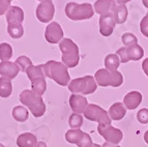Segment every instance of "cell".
<instances>
[{
    "instance_id": "6da1fadb",
    "label": "cell",
    "mask_w": 148,
    "mask_h": 147,
    "mask_svg": "<svg viewBox=\"0 0 148 147\" xmlns=\"http://www.w3.org/2000/svg\"><path fill=\"white\" fill-rule=\"evenodd\" d=\"M45 76L52 79L60 86H66L71 82V77L67 71V67L62 62L50 60L42 64Z\"/></svg>"
},
{
    "instance_id": "7a4b0ae2",
    "label": "cell",
    "mask_w": 148,
    "mask_h": 147,
    "mask_svg": "<svg viewBox=\"0 0 148 147\" xmlns=\"http://www.w3.org/2000/svg\"><path fill=\"white\" fill-rule=\"evenodd\" d=\"M20 102L23 106H26L34 117H42L46 112V105L40 95H37L32 90H24L20 94Z\"/></svg>"
},
{
    "instance_id": "3957f363",
    "label": "cell",
    "mask_w": 148,
    "mask_h": 147,
    "mask_svg": "<svg viewBox=\"0 0 148 147\" xmlns=\"http://www.w3.org/2000/svg\"><path fill=\"white\" fill-rule=\"evenodd\" d=\"M59 48L62 52V63L69 67H75L78 65L80 60L79 48L72 39L63 38L60 42Z\"/></svg>"
},
{
    "instance_id": "277c9868",
    "label": "cell",
    "mask_w": 148,
    "mask_h": 147,
    "mask_svg": "<svg viewBox=\"0 0 148 147\" xmlns=\"http://www.w3.org/2000/svg\"><path fill=\"white\" fill-rule=\"evenodd\" d=\"M96 88H97V83L94 77L92 76H85L83 78L74 79L69 84V90L73 94L87 95V94L93 93Z\"/></svg>"
},
{
    "instance_id": "5b68a950",
    "label": "cell",
    "mask_w": 148,
    "mask_h": 147,
    "mask_svg": "<svg viewBox=\"0 0 148 147\" xmlns=\"http://www.w3.org/2000/svg\"><path fill=\"white\" fill-rule=\"evenodd\" d=\"M93 8L89 3L78 4L75 2H69L65 6V15L73 21L90 19L93 16Z\"/></svg>"
},
{
    "instance_id": "8992f818",
    "label": "cell",
    "mask_w": 148,
    "mask_h": 147,
    "mask_svg": "<svg viewBox=\"0 0 148 147\" xmlns=\"http://www.w3.org/2000/svg\"><path fill=\"white\" fill-rule=\"evenodd\" d=\"M96 83L101 87H119L123 83V76L118 71H110L106 69H101L96 71L94 75Z\"/></svg>"
},
{
    "instance_id": "52a82bcc",
    "label": "cell",
    "mask_w": 148,
    "mask_h": 147,
    "mask_svg": "<svg viewBox=\"0 0 148 147\" xmlns=\"http://www.w3.org/2000/svg\"><path fill=\"white\" fill-rule=\"evenodd\" d=\"M84 117L101 125H111L112 120L108 112L95 104H88L84 111Z\"/></svg>"
},
{
    "instance_id": "ba28073f",
    "label": "cell",
    "mask_w": 148,
    "mask_h": 147,
    "mask_svg": "<svg viewBox=\"0 0 148 147\" xmlns=\"http://www.w3.org/2000/svg\"><path fill=\"white\" fill-rule=\"evenodd\" d=\"M97 132L108 143L118 145L123 139V133L119 128L112 125H101L97 126Z\"/></svg>"
},
{
    "instance_id": "9c48e42d",
    "label": "cell",
    "mask_w": 148,
    "mask_h": 147,
    "mask_svg": "<svg viewBox=\"0 0 148 147\" xmlns=\"http://www.w3.org/2000/svg\"><path fill=\"white\" fill-rule=\"evenodd\" d=\"M55 8L52 1H42L36 8V17L42 23H48L54 17Z\"/></svg>"
},
{
    "instance_id": "30bf717a",
    "label": "cell",
    "mask_w": 148,
    "mask_h": 147,
    "mask_svg": "<svg viewBox=\"0 0 148 147\" xmlns=\"http://www.w3.org/2000/svg\"><path fill=\"white\" fill-rule=\"evenodd\" d=\"M46 41L50 44H57L63 39V30L57 22L50 23L45 31Z\"/></svg>"
},
{
    "instance_id": "8fae6325",
    "label": "cell",
    "mask_w": 148,
    "mask_h": 147,
    "mask_svg": "<svg viewBox=\"0 0 148 147\" xmlns=\"http://www.w3.org/2000/svg\"><path fill=\"white\" fill-rule=\"evenodd\" d=\"M115 19L111 12H106L104 15H101L99 18V32L104 36H109L112 34V32L115 27Z\"/></svg>"
},
{
    "instance_id": "7c38bea8",
    "label": "cell",
    "mask_w": 148,
    "mask_h": 147,
    "mask_svg": "<svg viewBox=\"0 0 148 147\" xmlns=\"http://www.w3.org/2000/svg\"><path fill=\"white\" fill-rule=\"evenodd\" d=\"M20 71V67L16 62L10 61H1L0 62V75L1 77L8 78L10 80L15 79Z\"/></svg>"
},
{
    "instance_id": "4fadbf2b",
    "label": "cell",
    "mask_w": 148,
    "mask_h": 147,
    "mask_svg": "<svg viewBox=\"0 0 148 147\" xmlns=\"http://www.w3.org/2000/svg\"><path fill=\"white\" fill-rule=\"evenodd\" d=\"M69 106L72 108L73 112L77 114H82L84 113L85 109L88 106V101L85 96L81 94H72L69 98Z\"/></svg>"
},
{
    "instance_id": "5bb4252c",
    "label": "cell",
    "mask_w": 148,
    "mask_h": 147,
    "mask_svg": "<svg viewBox=\"0 0 148 147\" xmlns=\"http://www.w3.org/2000/svg\"><path fill=\"white\" fill-rule=\"evenodd\" d=\"M111 12L113 15L116 24H123L127 18V8L124 4H119L115 0H113V4L111 8Z\"/></svg>"
},
{
    "instance_id": "9a60e30c",
    "label": "cell",
    "mask_w": 148,
    "mask_h": 147,
    "mask_svg": "<svg viewBox=\"0 0 148 147\" xmlns=\"http://www.w3.org/2000/svg\"><path fill=\"white\" fill-rule=\"evenodd\" d=\"M142 103V93L139 91H131L123 98V105L128 110H135Z\"/></svg>"
},
{
    "instance_id": "2e32d148",
    "label": "cell",
    "mask_w": 148,
    "mask_h": 147,
    "mask_svg": "<svg viewBox=\"0 0 148 147\" xmlns=\"http://www.w3.org/2000/svg\"><path fill=\"white\" fill-rule=\"evenodd\" d=\"M24 20V12L19 6H10V10L6 12V21L8 24L16 23V24H22Z\"/></svg>"
},
{
    "instance_id": "e0dca14e",
    "label": "cell",
    "mask_w": 148,
    "mask_h": 147,
    "mask_svg": "<svg viewBox=\"0 0 148 147\" xmlns=\"http://www.w3.org/2000/svg\"><path fill=\"white\" fill-rule=\"evenodd\" d=\"M108 114L111 118V120L114 121H119L124 118L126 114V108L122 103H115L110 107L108 111Z\"/></svg>"
},
{
    "instance_id": "ac0fdd59",
    "label": "cell",
    "mask_w": 148,
    "mask_h": 147,
    "mask_svg": "<svg viewBox=\"0 0 148 147\" xmlns=\"http://www.w3.org/2000/svg\"><path fill=\"white\" fill-rule=\"evenodd\" d=\"M36 143V137L31 133H23L17 138L18 147H34Z\"/></svg>"
},
{
    "instance_id": "d6986e66",
    "label": "cell",
    "mask_w": 148,
    "mask_h": 147,
    "mask_svg": "<svg viewBox=\"0 0 148 147\" xmlns=\"http://www.w3.org/2000/svg\"><path fill=\"white\" fill-rule=\"evenodd\" d=\"M31 87L32 91L36 93L37 95L42 96L46 90H47V82L45 77H36L31 80Z\"/></svg>"
},
{
    "instance_id": "ffe728a7",
    "label": "cell",
    "mask_w": 148,
    "mask_h": 147,
    "mask_svg": "<svg viewBox=\"0 0 148 147\" xmlns=\"http://www.w3.org/2000/svg\"><path fill=\"white\" fill-rule=\"evenodd\" d=\"M85 133L83 131H81L80 128H77V130H69L65 133V140L67 142L71 143V144H76L78 145L81 140L84 137Z\"/></svg>"
},
{
    "instance_id": "44dd1931",
    "label": "cell",
    "mask_w": 148,
    "mask_h": 147,
    "mask_svg": "<svg viewBox=\"0 0 148 147\" xmlns=\"http://www.w3.org/2000/svg\"><path fill=\"white\" fill-rule=\"evenodd\" d=\"M12 80L4 77L0 78V98H8L12 94Z\"/></svg>"
},
{
    "instance_id": "7402d4cb",
    "label": "cell",
    "mask_w": 148,
    "mask_h": 147,
    "mask_svg": "<svg viewBox=\"0 0 148 147\" xmlns=\"http://www.w3.org/2000/svg\"><path fill=\"white\" fill-rule=\"evenodd\" d=\"M12 117L15 118V120H17L19 122H24V121H26L28 119L29 112L24 106H17V107L12 109Z\"/></svg>"
},
{
    "instance_id": "603a6c76",
    "label": "cell",
    "mask_w": 148,
    "mask_h": 147,
    "mask_svg": "<svg viewBox=\"0 0 148 147\" xmlns=\"http://www.w3.org/2000/svg\"><path fill=\"white\" fill-rule=\"evenodd\" d=\"M113 0H96L94 3V10L99 15H104L106 12H111Z\"/></svg>"
},
{
    "instance_id": "cb8c5ba5",
    "label": "cell",
    "mask_w": 148,
    "mask_h": 147,
    "mask_svg": "<svg viewBox=\"0 0 148 147\" xmlns=\"http://www.w3.org/2000/svg\"><path fill=\"white\" fill-rule=\"evenodd\" d=\"M127 49V56L130 60H140L142 57L144 56V50L140 45H136L133 47H126Z\"/></svg>"
},
{
    "instance_id": "d4e9b609",
    "label": "cell",
    "mask_w": 148,
    "mask_h": 147,
    "mask_svg": "<svg viewBox=\"0 0 148 147\" xmlns=\"http://www.w3.org/2000/svg\"><path fill=\"white\" fill-rule=\"evenodd\" d=\"M120 64V59L116 54H109L105 58V66L106 69L110 71H115L119 67Z\"/></svg>"
},
{
    "instance_id": "484cf974",
    "label": "cell",
    "mask_w": 148,
    "mask_h": 147,
    "mask_svg": "<svg viewBox=\"0 0 148 147\" xmlns=\"http://www.w3.org/2000/svg\"><path fill=\"white\" fill-rule=\"evenodd\" d=\"M8 32L12 38H20L24 34V28L22 24L10 23L8 24Z\"/></svg>"
},
{
    "instance_id": "4316f807",
    "label": "cell",
    "mask_w": 148,
    "mask_h": 147,
    "mask_svg": "<svg viewBox=\"0 0 148 147\" xmlns=\"http://www.w3.org/2000/svg\"><path fill=\"white\" fill-rule=\"evenodd\" d=\"M12 56V48L8 43L0 44V60L8 61Z\"/></svg>"
},
{
    "instance_id": "83f0119b",
    "label": "cell",
    "mask_w": 148,
    "mask_h": 147,
    "mask_svg": "<svg viewBox=\"0 0 148 147\" xmlns=\"http://www.w3.org/2000/svg\"><path fill=\"white\" fill-rule=\"evenodd\" d=\"M26 74H27L28 78L31 81L32 79L36 78V77H46L44 73V67H42V64L40 65H31L29 66L26 71Z\"/></svg>"
},
{
    "instance_id": "f1b7e54d",
    "label": "cell",
    "mask_w": 148,
    "mask_h": 147,
    "mask_svg": "<svg viewBox=\"0 0 148 147\" xmlns=\"http://www.w3.org/2000/svg\"><path fill=\"white\" fill-rule=\"evenodd\" d=\"M69 124L72 130H77L81 128L83 125V117L81 114H77V113L72 114L69 118Z\"/></svg>"
},
{
    "instance_id": "f546056e",
    "label": "cell",
    "mask_w": 148,
    "mask_h": 147,
    "mask_svg": "<svg viewBox=\"0 0 148 147\" xmlns=\"http://www.w3.org/2000/svg\"><path fill=\"white\" fill-rule=\"evenodd\" d=\"M121 41H122V44L124 45V47H133L136 46V45H139L136 35L131 33V32H126V33L122 34Z\"/></svg>"
},
{
    "instance_id": "4dcf8cb0",
    "label": "cell",
    "mask_w": 148,
    "mask_h": 147,
    "mask_svg": "<svg viewBox=\"0 0 148 147\" xmlns=\"http://www.w3.org/2000/svg\"><path fill=\"white\" fill-rule=\"evenodd\" d=\"M16 63H17V65L19 66V67H20V71H25V73H26V71H27V69L29 67V66L33 65L31 59L27 56H24V55L18 57L17 60H16Z\"/></svg>"
},
{
    "instance_id": "1f68e13d",
    "label": "cell",
    "mask_w": 148,
    "mask_h": 147,
    "mask_svg": "<svg viewBox=\"0 0 148 147\" xmlns=\"http://www.w3.org/2000/svg\"><path fill=\"white\" fill-rule=\"evenodd\" d=\"M137 119L140 123L142 124H147L148 123V109L143 108L139 110V112L137 113Z\"/></svg>"
},
{
    "instance_id": "d6a6232c",
    "label": "cell",
    "mask_w": 148,
    "mask_h": 147,
    "mask_svg": "<svg viewBox=\"0 0 148 147\" xmlns=\"http://www.w3.org/2000/svg\"><path fill=\"white\" fill-rule=\"evenodd\" d=\"M116 55L119 57L120 62H122V63H126L127 61H130V59H128V56H127V49H126V47L119 48L116 52Z\"/></svg>"
},
{
    "instance_id": "836d02e7",
    "label": "cell",
    "mask_w": 148,
    "mask_h": 147,
    "mask_svg": "<svg viewBox=\"0 0 148 147\" xmlns=\"http://www.w3.org/2000/svg\"><path fill=\"white\" fill-rule=\"evenodd\" d=\"M93 144H94V143L92 142L91 137L89 136V134L85 133L83 139L81 140V142L77 145V146H78V147H92V146H93Z\"/></svg>"
},
{
    "instance_id": "e575fe53",
    "label": "cell",
    "mask_w": 148,
    "mask_h": 147,
    "mask_svg": "<svg viewBox=\"0 0 148 147\" xmlns=\"http://www.w3.org/2000/svg\"><path fill=\"white\" fill-rule=\"evenodd\" d=\"M140 29L144 36L148 37V14L142 19L140 23Z\"/></svg>"
},
{
    "instance_id": "d590c367",
    "label": "cell",
    "mask_w": 148,
    "mask_h": 147,
    "mask_svg": "<svg viewBox=\"0 0 148 147\" xmlns=\"http://www.w3.org/2000/svg\"><path fill=\"white\" fill-rule=\"evenodd\" d=\"M10 8V1L8 0H0V16L4 15Z\"/></svg>"
},
{
    "instance_id": "8d00e7d4",
    "label": "cell",
    "mask_w": 148,
    "mask_h": 147,
    "mask_svg": "<svg viewBox=\"0 0 148 147\" xmlns=\"http://www.w3.org/2000/svg\"><path fill=\"white\" fill-rule=\"evenodd\" d=\"M142 69H143L145 75L148 77V58L144 59V61L142 62Z\"/></svg>"
},
{
    "instance_id": "74e56055",
    "label": "cell",
    "mask_w": 148,
    "mask_h": 147,
    "mask_svg": "<svg viewBox=\"0 0 148 147\" xmlns=\"http://www.w3.org/2000/svg\"><path fill=\"white\" fill-rule=\"evenodd\" d=\"M101 147H120V146H119V145H116V144H112V143L105 142L104 144L101 145Z\"/></svg>"
},
{
    "instance_id": "f35d334b",
    "label": "cell",
    "mask_w": 148,
    "mask_h": 147,
    "mask_svg": "<svg viewBox=\"0 0 148 147\" xmlns=\"http://www.w3.org/2000/svg\"><path fill=\"white\" fill-rule=\"evenodd\" d=\"M34 147H48V146H47V144H46L45 142H42V141H40V142L36 143V145H35Z\"/></svg>"
},
{
    "instance_id": "ab89813d",
    "label": "cell",
    "mask_w": 148,
    "mask_h": 147,
    "mask_svg": "<svg viewBox=\"0 0 148 147\" xmlns=\"http://www.w3.org/2000/svg\"><path fill=\"white\" fill-rule=\"evenodd\" d=\"M117 3H119V4H125V3L130 2L131 0H115Z\"/></svg>"
},
{
    "instance_id": "60d3db41",
    "label": "cell",
    "mask_w": 148,
    "mask_h": 147,
    "mask_svg": "<svg viewBox=\"0 0 148 147\" xmlns=\"http://www.w3.org/2000/svg\"><path fill=\"white\" fill-rule=\"evenodd\" d=\"M144 141L148 144V130L144 133Z\"/></svg>"
},
{
    "instance_id": "b9f144b4",
    "label": "cell",
    "mask_w": 148,
    "mask_h": 147,
    "mask_svg": "<svg viewBox=\"0 0 148 147\" xmlns=\"http://www.w3.org/2000/svg\"><path fill=\"white\" fill-rule=\"evenodd\" d=\"M142 1H143V4H144V6H145V8L148 10V0H142Z\"/></svg>"
},
{
    "instance_id": "7bdbcfd3",
    "label": "cell",
    "mask_w": 148,
    "mask_h": 147,
    "mask_svg": "<svg viewBox=\"0 0 148 147\" xmlns=\"http://www.w3.org/2000/svg\"><path fill=\"white\" fill-rule=\"evenodd\" d=\"M92 147H101V145H99V144H93V146Z\"/></svg>"
},
{
    "instance_id": "ee69618b",
    "label": "cell",
    "mask_w": 148,
    "mask_h": 147,
    "mask_svg": "<svg viewBox=\"0 0 148 147\" xmlns=\"http://www.w3.org/2000/svg\"><path fill=\"white\" fill-rule=\"evenodd\" d=\"M0 147H5V146L3 144H1V143H0Z\"/></svg>"
},
{
    "instance_id": "f6af8a7d",
    "label": "cell",
    "mask_w": 148,
    "mask_h": 147,
    "mask_svg": "<svg viewBox=\"0 0 148 147\" xmlns=\"http://www.w3.org/2000/svg\"><path fill=\"white\" fill-rule=\"evenodd\" d=\"M40 1H51V0H40Z\"/></svg>"
},
{
    "instance_id": "bcb514c9",
    "label": "cell",
    "mask_w": 148,
    "mask_h": 147,
    "mask_svg": "<svg viewBox=\"0 0 148 147\" xmlns=\"http://www.w3.org/2000/svg\"><path fill=\"white\" fill-rule=\"evenodd\" d=\"M8 1H10V2H12V0H8Z\"/></svg>"
}]
</instances>
